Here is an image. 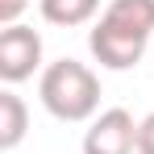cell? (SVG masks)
Listing matches in <instances>:
<instances>
[{
    "label": "cell",
    "mask_w": 154,
    "mask_h": 154,
    "mask_svg": "<svg viewBox=\"0 0 154 154\" xmlns=\"http://www.w3.org/2000/svg\"><path fill=\"white\" fill-rule=\"evenodd\" d=\"M29 8V0H0V25H17V17Z\"/></svg>",
    "instance_id": "9"
},
{
    "label": "cell",
    "mask_w": 154,
    "mask_h": 154,
    "mask_svg": "<svg viewBox=\"0 0 154 154\" xmlns=\"http://www.w3.org/2000/svg\"><path fill=\"white\" fill-rule=\"evenodd\" d=\"M38 96L46 104V112L58 121H88L100 108V79L92 75V67H83L75 58H58L42 71Z\"/></svg>",
    "instance_id": "1"
},
{
    "label": "cell",
    "mask_w": 154,
    "mask_h": 154,
    "mask_svg": "<svg viewBox=\"0 0 154 154\" xmlns=\"http://www.w3.org/2000/svg\"><path fill=\"white\" fill-rule=\"evenodd\" d=\"M137 150V121L125 108H104L83 133V154H133Z\"/></svg>",
    "instance_id": "3"
},
{
    "label": "cell",
    "mask_w": 154,
    "mask_h": 154,
    "mask_svg": "<svg viewBox=\"0 0 154 154\" xmlns=\"http://www.w3.org/2000/svg\"><path fill=\"white\" fill-rule=\"evenodd\" d=\"M88 50L96 54V63L108 67V71H129V67H137V63H142L146 42H142V38H133V33H121V29L104 25V21H96L92 33H88Z\"/></svg>",
    "instance_id": "4"
},
{
    "label": "cell",
    "mask_w": 154,
    "mask_h": 154,
    "mask_svg": "<svg viewBox=\"0 0 154 154\" xmlns=\"http://www.w3.org/2000/svg\"><path fill=\"white\" fill-rule=\"evenodd\" d=\"M137 154H154V112L137 121Z\"/></svg>",
    "instance_id": "8"
},
{
    "label": "cell",
    "mask_w": 154,
    "mask_h": 154,
    "mask_svg": "<svg viewBox=\"0 0 154 154\" xmlns=\"http://www.w3.org/2000/svg\"><path fill=\"white\" fill-rule=\"evenodd\" d=\"M25 133H29V108L13 88H4L0 92V150H17Z\"/></svg>",
    "instance_id": "6"
},
{
    "label": "cell",
    "mask_w": 154,
    "mask_h": 154,
    "mask_svg": "<svg viewBox=\"0 0 154 154\" xmlns=\"http://www.w3.org/2000/svg\"><path fill=\"white\" fill-rule=\"evenodd\" d=\"M38 8L50 25L71 29V25H88L100 13V0H38Z\"/></svg>",
    "instance_id": "7"
},
{
    "label": "cell",
    "mask_w": 154,
    "mask_h": 154,
    "mask_svg": "<svg viewBox=\"0 0 154 154\" xmlns=\"http://www.w3.org/2000/svg\"><path fill=\"white\" fill-rule=\"evenodd\" d=\"M42 67V33L29 25H4L0 29V79L13 88L29 79L33 71Z\"/></svg>",
    "instance_id": "2"
},
{
    "label": "cell",
    "mask_w": 154,
    "mask_h": 154,
    "mask_svg": "<svg viewBox=\"0 0 154 154\" xmlns=\"http://www.w3.org/2000/svg\"><path fill=\"white\" fill-rule=\"evenodd\" d=\"M100 21L121 29V33H133V38L150 42L154 38V0H108Z\"/></svg>",
    "instance_id": "5"
}]
</instances>
